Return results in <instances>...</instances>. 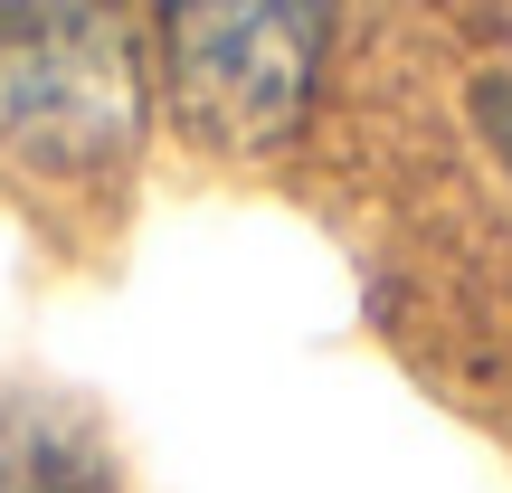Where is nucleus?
<instances>
[{
	"label": "nucleus",
	"mask_w": 512,
	"mask_h": 493,
	"mask_svg": "<svg viewBox=\"0 0 512 493\" xmlns=\"http://www.w3.org/2000/svg\"><path fill=\"white\" fill-rule=\"evenodd\" d=\"M152 95V48L114 10H0V171L38 190H105L133 171Z\"/></svg>",
	"instance_id": "nucleus-1"
},
{
	"label": "nucleus",
	"mask_w": 512,
	"mask_h": 493,
	"mask_svg": "<svg viewBox=\"0 0 512 493\" xmlns=\"http://www.w3.org/2000/svg\"><path fill=\"white\" fill-rule=\"evenodd\" d=\"M332 67V19L304 0H200V10H162V48H152V95L162 114L219 162H266V152L304 143L313 105H323Z\"/></svg>",
	"instance_id": "nucleus-2"
},
{
	"label": "nucleus",
	"mask_w": 512,
	"mask_h": 493,
	"mask_svg": "<svg viewBox=\"0 0 512 493\" xmlns=\"http://www.w3.org/2000/svg\"><path fill=\"white\" fill-rule=\"evenodd\" d=\"M0 493H124V465L76 399L10 389L0 399Z\"/></svg>",
	"instance_id": "nucleus-3"
}]
</instances>
